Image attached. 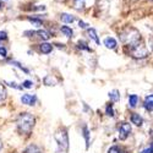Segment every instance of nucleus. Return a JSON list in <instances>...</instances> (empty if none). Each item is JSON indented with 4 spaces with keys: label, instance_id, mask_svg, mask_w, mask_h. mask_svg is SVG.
I'll return each instance as SVG.
<instances>
[{
    "label": "nucleus",
    "instance_id": "9",
    "mask_svg": "<svg viewBox=\"0 0 153 153\" xmlns=\"http://www.w3.org/2000/svg\"><path fill=\"white\" fill-rule=\"evenodd\" d=\"M52 50H53V45L50 43H41L39 44V52L42 54H49V53H52Z\"/></svg>",
    "mask_w": 153,
    "mask_h": 153
},
{
    "label": "nucleus",
    "instance_id": "13",
    "mask_svg": "<svg viewBox=\"0 0 153 153\" xmlns=\"http://www.w3.org/2000/svg\"><path fill=\"white\" fill-rule=\"evenodd\" d=\"M36 33H37V34H38V37H39L41 39H43V41H48L49 38L52 37L50 32H48V31H45V30H39V31H37Z\"/></svg>",
    "mask_w": 153,
    "mask_h": 153
},
{
    "label": "nucleus",
    "instance_id": "28",
    "mask_svg": "<svg viewBox=\"0 0 153 153\" xmlns=\"http://www.w3.org/2000/svg\"><path fill=\"white\" fill-rule=\"evenodd\" d=\"M7 39V33L5 31H0V41H6Z\"/></svg>",
    "mask_w": 153,
    "mask_h": 153
},
{
    "label": "nucleus",
    "instance_id": "33",
    "mask_svg": "<svg viewBox=\"0 0 153 153\" xmlns=\"http://www.w3.org/2000/svg\"><path fill=\"white\" fill-rule=\"evenodd\" d=\"M0 9H1V3H0Z\"/></svg>",
    "mask_w": 153,
    "mask_h": 153
},
{
    "label": "nucleus",
    "instance_id": "17",
    "mask_svg": "<svg viewBox=\"0 0 153 153\" xmlns=\"http://www.w3.org/2000/svg\"><path fill=\"white\" fill-rule=\"evenodd\" d=\"M109 98L111 102H118L120 99V93L118 90H113L111 92H109Z\"/></svg>",
    "mask_w": 153,
    "mask_h": 153
},
{
    "label": "nucleus",
    "instance_id": "5",
    "mask_svg": "<svg viewBox=\"0 0 153 153\" xmlns=\"http://www.w3.org/2000/svg\"><path fill=\"white\" fill-rule=\"evenodd\" d=\"M21 102H22V104H25V105H34L36 102H37V97L34 94L25 93L21 97Z\"/></svg>",
    "mask_w": 153,
    "mask_h": 153
},
{
    "label": "nucleus",
    "instance_id": "7",
    "mask_svg": "<svg viewBox=\"0 0 153 153\" xmlns=\"http://www.w3.org/2000/svg\"><path fill=\"white\" fill-rule=\"evenodd\" d=\"M22 153H43V149L39 147V146H37V145H30L26 147V149H25Z\"/></svg>",
    "mask_w": 153,
    "mask_h": 153
},
{
    "label": "nucleus",
    "instance_id": "15",
    "mask_svg": "<svg viewBox=\"0 0 153 153\" xmlns=\"http://www.w3.org/2000/svg\"><path fill=\"white\" fill-rule=\"evenodd\" d=\"M60 31H61V33H62L64 36H66L68 38H71L72 34H74V31H72L71 27H69V26H61V27H60Z\"/></svg>",
    "mask_w": 153,
    "mask_h": 153
},
{
    "label": "nucleus",
    "instance_id": "31",
    "mask_svg": "<svg viewBox=\"0 0 153 153\" xmlns=\"http://www.w3.org/2000/svg\"><path fill=\"white\" fill-rule=\"evenodd\" d=\"M79 25H80V27H81V28H87V26H88V25H86L83 21H80Z\"/></svg>",
    "mask_w": 153,
    "mask_h": 153
},
{
    "label": "nucleus",
    "instance_id": "30",
    "mask_svg": "<svg viewBox=\"0 0 153 153\" xmlns=\"http://www.w3.org/2000/svg\"><path fill=\"white\" fill-rule=\"evenodd\" d=\"M145 102H151V103H153V94H148V96H146Z\"/></svg>",
    "mask_w": 153,
    "mask_h": 153
},
{
    "label": "nucleus",
    "instance_id": "2",
    "mask_svg": "<svg viewBox=\"0 0 153 153\" xmlns=\"http://www.w3.org/2000/svg\"><path fill=\"white\" fill-rule=\"evenodd\" d=\"M121 41L127 44L129 47H135L140 43V39H141V36H140L138 31L135 28H126L124 32H121Z\"/></svg>",
    "mask_w": 153,
    "mask_h": 153
},
{
    "label": "nucleus",
    "instance_id": "12",
    "mask_svg": "<svg viewBox=\"0 0 153 153\" xmlns=\"http://www.w3.org/2000/svg\"><path fill=\"white\" fill-rule=\"evenodd\" d=\"M82 136L86 140V148H88L90 147V130H88V127L86 125H83L82 127Z\"/></svg>",
    "mask_w": 153,
    "mask_h": 153
},
{
    "label": "nucleus",
    "instance_id": "24",
    "mask_svg": "<svg viewBox=\"0 0 153 153\" xmlns=\"http://www.w3.org/2000/svg\"><path fill=\"white\" fill-rule=\"evenodd\" d=\"M143 107L147 111H153V103H151V102H145Z\"/></svg>",
    "mask_w": 153,
    "mask_h": 153
},
{
    "label": "nucleus",
    "instance_id": "1",
    "mask_svg": "<svg viewBox=\"0 0 153 153\" xmlns=\"http://www.w3.org/2000/svg\"><path fill=\"white\" fill-rule=\"evenodd\" d=\"M34 124H36V118L31 113H27V111L20 113L17 121H16L17 130L22 135H30L34 127Z\"/></svg>",
    "mask_w": 153,
    "mask_h": 153
},
{
    "label": "nucleus",
    "instance_id": "27",
    "mask_svg": "<svg viewBox=\"0 0 153 153\" xmlns=\"http://www.w3.org/2000/svg\"><path fill=\"white\" fill-rule=\"evenodd\" d=\"M108 153H120V149L118 146H111L108 151Z\"/></svg>",
    "mask_w": 153,
    "mask_h": 153
},
{
    "label": "nucleus",
    "instance_id": "29",
    "mask_svg": "<svg viewBox=\"0 0 153 153\" xmlns=\"http://www.w3.org/2000/svg\"><path fill=\"white\" fill-rule=\"evenodd\" d=\"M140 153H153V145H152L151 147H148V148H146V149L141 151Z\"/></svg>",
    "mask_w": 153,
    "mask_h": 153
},
{
    "label": "nucleus",
    "instance_id": "21",
    "mask_svg": "<svg viewBox=\"0 0 153 153\" xmlns=\"http://www.w3.org/2000/svg\"><path fill=\"white\" fill-rule=\"evenodd\" d=\"M105 114L108 117L113 118L114 117V109H113V104H108L107 108H105Z\"/></svg>",
    "mask_w": 153,
    "mask_h": 153
},
{
    "label": "nucleus",
    "instance_id": "10",
    "mask_svg": "<svg viewBox=\"0 0 153 153\" xmlns=\"http://www.w3.org/2000/svg\"><path fill=\"white\" fill-rule=\"evenodd\" d=\"M87 33H88V37H90L92 41H94L97 44H100L99 38H98L97 32H96V30H94V28H87Z\"/></svg>",
    "mask_w": 153,
    "mask_h": 153
},
{
    "label": "nucleus",
    "instance_id": "22",
    "mask_svg": "<svg viewBox=\"0 0 153 153\" xmlns=\"http://www.w3.org/2000/svg\"><path fill=\"white\" fill-rule=\"evenodd\" d=\"M10 64H12V65H16V66H17L19 69H21V70H22L23 72H26V74H28V70H27L26 68H23V66L21 65V64H20V62H17V61H15V60H11V61H10Z\"/></svg>",
    "mask_w": 153,
    "mask_h": 153
},
{
    "label": "nucleus",
    "instance_id": "18",
    "mask_svg": "<svg viewBox=\"0 0 153 153\" xmlns=\"http://www.w3.org/2000/svg\"><path fill=\"white\" fill-rule=\"evenodd\" d=\"M85 1H86V0H74V7L77 10V11L83 10V7H85Z\"/></svg>",
    "mask_w": 153,
    "mask_h": 153
},
{
    "label": "nucleus",
    "instance_id": "25",
    "mask_svg": "<svg viewBox=\"0 0 153 153\" xmlns=\"http://www.w3.org/2000/svg\"><path fill=\"white\" fill-rule=\"evenodd\" d=\"M79 48L80 49H85V50H88V52H91V48L90 47H87V44L85 43V42H79Z\"/></svg>",
    "mask_w": 153,
    "mask_h": 153
},
{
    "label": "nucleus",
    "instance_id": "26",
    "mask_svg": "<svg viewBox=\"0 0 153 153\" xmlns=\"http://www.w3.org/2000/svg\"><path fill=\"white\" fill-rule=\"evenodd\" d=\"M7 55V49L5 48V47H0V56H3V58H5Z\"/></svg>",
    "mask_w": 153,
    "mask_h": 153
},
{
    "label": "nucleus",
    "instance_id": "23",
    "mask_svg": "<svg viewBox=\"0 0 153 153\" xmlns=\"http://www.w3.org/2000/svg\"><path fill=\"white\" fill-rule=\"evenodd\" d=\"M21 85H22V87H23V88H27V90H30V88H32V87H33V82H32V81H30V80H25Z\"/></svg>",
    "mask_w": 153,
    "mask_h": 153
},
{
    "label": "nucleus",
    "instance_id": "19",
    "mask_svg": "<svg viewBox=\"0 0 153 153\" xmlns=\"http://www.w3.org/2000/svg\"><path fill=\"white\" fill-rule=\"evenodd\" d=\"M6 90H5V87L1 85V82H0V103L1 102H4L5 100V98H6Z\"/></svg>",
    "mask_w": 153,
    "mask_h": 153
},
{
    "label": "nucleus",
    "instance_id": "3",
    "mask_svg": "<svg viewBox=\"0 0 153 153\" xmlns=\"http://www.w3.org/2000/svg\"><path fill=\"white\" fill-rule=\"evenodd\" d=\"M54 137L58 143V153H66L69 151V135L66 129H59Z\"/></svg>",
    "mask_w": 153,
    "mask_h": 153
},
{
    "label": "nucleus",
    "instance_id": "34",
    "mask_svg": "<svg viewBox=\"0 0 153 153\" xmlns=\"http://www.w3.org/2000/svg\"><path fill=\"white\" fill-rule=\"evenodd\" d=\"M121 153H127V152H121Z\"/></svg>",
    "mask_w": 153,
    "mask_h": 153
},
{
    "label": "nucleus",
    "instance_id": "16",
    "mask_svg": "<svg viewBox=\"0 0 153 153\" xmlns=\"http://www.w3.org/2000/svg\"><path fill=\"white\" fill-rule=\"evenodd\" d=\"M28 21L33 25V26H36V27H41L42 25H43V22H42V20L39 19V16H33V17H28Z\"/></svg>",
    "mask_w": 153,
    "mask_h": 153
},
{
    "label": "nucleus",
    "instance_id": "4",
    "mask_svg": "<svg viewBox=\"0 0 153 153\" xmlns=\"http://www.w3.org/2000/svg\"><path fill=\"white\" fill-rule=\"evenodd\" d=\"M131 132V125L129 123H121L119 127V137L120 140H125Z\"/></svg>",
    "mask_w": 153,
    "mask_h": 153
},
{
    "label": "nucleus",
    "instance_id": "11",
    "mask_svg": "<svg viewBox=\"0 0 153 153\" xmlns=\"http://www.w3.org/2000/svg\"><path fill=\"white\" fill-rule=\"evenodd\" d=\"M138 96L137 94H130L129 96V107L130 108H136L138 104Z\"/></svg>",
    "mask_w": 153,
    "mask_h": 153
},
{
    "label": "nucleus",
    "instance_id": "32",
    "mask_svg": "<svg viewBox=\"0 0 153 153\" xmlns=\"http://www.w3.org/2000/svg\"><path fill=\"white\" fill-rule=\"evenodd\" d=\"M1 149H3V141L0 140V152H1Z\"/></svg>",
    "mask_w": 153,
    "mask_h": 153
},
{
    "label": "nucleus",
    "instance_id": "8",
    "mask_svg": "<svg viewBox=\"0 0 153 153\" xmlns=\"http://www.w3.org/2000/svg\"><path fill=\"white\" fill-rule=\"evenodd\" d=\"M130 119H131V123L135 124L136 126H141L143 124V119H142V117L138 113H132Z\"/></svg>",
    "mask_w": 153,
    "mask_h": 153
},
{
    "label": "nucleus",
    "instance_id": "6",
    "mask_svg": "<svg viewBox=\"0 0 153 153\" xmlns=\"http://www.w3.org/2000/svg\"><path fill=\"white\" fill-rule=\"evenodd\" d=\"M103 44H104L108 49H115V48H117V45H118L117 41L114 39L113 37H107V38H104Z\"/></svg>",
    "mask_w": 153,
    "mask_h": 153
},
{
    "label": "nucleus",
    "instance_id": "20",
    "mask_svg": "<svg viewBox=\"0 0 153 153\" xmlns=\"http://www.w3.org/2000/svg\"><path fill=\"white\" fill-rule=\"evenodd\" d=\"M43 82H44V85H47V86H55V81L53 80V77H52L50 75L45 76L44 80H43Z\"/></svg>",
    "mask_w": 153,
    "mask_h": 153
},
{
    "label": "nucleus",
    "instance_id": "14",
    "mask_svg": "<svg viewBox=\"0 0 153 153\" xmlns=\"http://www.w3.org/2000/svg\"><path fill=\"white\" fill-rule=\"evenodd\" d=\"M60 20L65 23H72L75 21V16L70 15V14H61L60 15Z\"/></svg>",
    "mask_w": 153,
    "mask_h": 153
}]
</instances>
